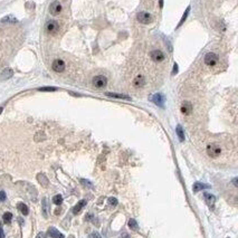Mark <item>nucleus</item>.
Instances as JSON below:
<instances>
[{"label":"nucleus","mask_w":238,"mask_h":238,"mask_svg":"<svg viewBox=\"0 0 238 238\" xmlns=\"http://www.w3.org/2000/svg\"><path fill=\"white\" fill-rule=\"evenodd\" d=\"M207 153L211 158H218L221 153V148L216 143H210L207 145Z\"/></svg>","instance_id":"1"},{"label":"nucleus","mask_w":238,"mask_h":238,"mask_svg":"<svg viewBox=\"0 0 238 238\" xmlns=\"http://www.w3.org/2000/svg\"><path fill=\"white\" fill-rule=\"evenodd\" d=\"M106 84H108V78L103 75H98L93 78V85L96 88H103L106 86Z\"/></svg>","instance_id":"2"},{"label":"nucleus","mask_w":238,"mask_h":238,"mask_svg":"<svg viewBox=\"0 0 238 238\" xmlns=\"http://www.w3.org/2000/svg\"><path fill=\"white\" fill-rule=\"evenodd\" d=\"M136 18H138V20L140 21L141 24H143V25H148V24H150L152 21L151 15L149 13H145V11L139 13L138 16H136Z\"/></svg>","instance_id":"3"},{"label":"nucleus","mask_w":238,"mask_h":238,"mask_svg":"<svg viewBox=\"0 0 238 238\" xmlns=\"http://www.w3.org/2000/svg\"><path fill=\"white\" fill-rule=\"evenodd\" d=\"M218 63V56L215 53H208L205 56V64L208 66H215Z\"/></svg>","instance_id":"4"},{"label":"nucleus","mask_w":238,"mask_h":238,"mask_svg":"<svg viewBox=\"0 0 238 238\" xmlns=\"http://www.w3.org/2000/svg\"><path fill=\"white\" fill-rule=\"evenodd\" d=\"M49 13L53 16H57L61 13V5L59 1H53L49 6Z\"/></svg>","instance_id":"5"},{"label":"nucleus","mask_w":238,"mask_h":238,"mask_svg":"<svg viewBox=\"0 0 238 238\" xmlns=\"http://www.w3.org/2000/svg\"><path fill=\"white\" fill-rule=\"evenodd\" d=\"M46 30L49 34H56L59 30V25L57 21L55 20H49L46 24Z\"/></svg>","instance_id":"6"},{"label":"nucleus","mask_w":238,"mask_h":238,"mask_svg":"<svg viewBox=\"0 0 238 238\" xmlns=\"http://www.w3.org/2000/svg\"><path fill=\"white\" fill-rule=\"evenodd\" d=\"M53 69H54L56 73H61L65 71V63L64 61H61V59H55L53 61V65H51Z\"/></svg>","instance_id":"7"},{"label":"nucleus","mask_w":238,"mask_h":238,"mask_svg":"<svg viewBox=\"0 0 238 238\" xmlns=\"http://www.w3.org/2000/svg\"><path fill=\"white\" fill-rule=\"evenodd\" d=\"M150 56H151L152 61H158V63H160V61H162L164 59V54L162 53L161 50H159V49L152 50L151 54H150Z\"/></svg>","instance_id":"8"},{"label":"nucleus","mask_w":238,"mask_h":238,"mask_svg":"<svg viewBox=\"0 0 238 238\" xmlns=\"http://www.w3.org/2000/svg\"><path fill=\"white\" fill-rule=\"evenodd\" d=\"M181 112L183 113L184 115H189L190 113L192 112V104L188 101L182 103L181 105Z\"/></svg>","instance_id":"9"},{"label":"nucleus","mask_w":238,"mask_h":238,"mask_svg":"<svg viewBox=\"0 0 238 238\" xmlns=\"http://www.w3.org/2000/svg\"><path fill=\"white\" fill-rule=\"evenodd\" d=\"M144 84H145V78H144L142 75H138V76L133 79V85H134V87H136V88L143 87Z\"/></svg>","instance_id":"10"},{"label":"nucleus","mask_w":238,"mask_h":238,"mask_svg":"<svg viewBox=\"0 0 238 238\" xmlns=\"http://www.w3.org/2000/svg\"><path fill=\"white\" fill-rule=\"evenodd\" d=\"M152 101H153V102L156 103V105H159V106H163V104H164V96L162 94H160V93H158V94H154L153 95Z\"/></svg>","instance_id":"11"},{"label":"nucleus","mask_w":238,"mask_h":238,"mask_svg":"<svg viewBox=\"0 0 238 238\" xmlns=\"http://www.w3.org/2000/svg\"><path fill=\"white\" fill-rule=\"evenodd\" d=\"M48 235L50 236L51 238H65L64 235H63L61 233H59L56 228H54V227H50L48 229Z\"/></svg>","instance_id":"12"},{"label":"nucleus","mask_w":238,"mask_h":238,"mask_svg":"<svg viewBox=\"0 0 238 238\" xmlns=\"http://www.w3.org/2000/svg\"><path fill=\"white\" fill-rule=\"evenodd\" d=\"M13 71L11 68H9V67H8V68L3 69V73H1V76H0V77H1V79H3V81H6V79L11 78V77H13Z\"/></svg>","instance_id":"13"},{"label":"nucleus","mask_w":238,"mask_h":238,"mask_svg":"<svg viewBox=\"0 0 238 238\" xmlns=\"http://www.w3.org/2000/svg\"><path fill=\"white\" fill-rule=\"evenodd\" d=\"M85 205H86V200H81V201H78L77 202V205L73 208V214H74V215H77V214L83 209V207H84Z\"/></svg>","instance_id":"14"},{"label":"nucleus","mask_w":238,"mask_h":238,"mask_svg":"<svg viewBox=\"0 0 238 238\" xmlns=\"http://www.w3.org/2000/svg\"><path fill=\"white\" fill-rule=\"evenodd\" d=\"M205 200L209 207H213V206L215 205L216 198H215V196L210 195V193H205Z\"/></svg>","instance_id":"15"},{"label":"nucleus","mask_w":238,"mask_h":238,"mask_svg":"<svg viewBox=\"0 0 238 238\" xmlns=\"http://www.w3.org/2000/svg\"><path fill=\"white\" fill-rule=\"evenodd\" d=\"M17 208H18L19 210H20V213L23 214V215H28V213H29V209H28V207L24 204V202H19L18 205H17Z\"/></svg>","instance_id":"16"},{"label":"nucleus","mask_w":238,"mask_h":238,"mask_svg":"<svg viewBox=\"0 0 238 238\" xmlns=\"http://www.w3.org/2000/svg\"><path fill=\"white\" fill-rule=\"evenodd\" d=\"M108 96L110 98H123V100H131L128 95H123V94H118V93H106Z\"/></svg>","instance_id":"17"},{"label":"nucleus","mask_w":238,"mask_h":238,"mask_svg":"<svg viewBox=\"0 0 238 238\" xmlns=\"http://www.w3.org/2000/svg\"><path fill=\"white\" fill-rule=\"evenodd\" d=\"M205 188H209L208 184H204V183H200V182H196L193 184V191H200V190L205 189Z\"/></svg>","instance_id":"18"},{"label":"nucleus","mask_w":238,"mask_h":238,"mask_svg":"<svg viewBox=\"0 0 238 238\" xmlns=\"http://www.w3.org/2000/svg\"><path fill=\"white\" fill-rule=\"evenodd\" d=\"M177 134H178V138L181 142L184 141V133H183V130H182L181 125H178L177 126Z\"/></svg>","instance_id":"19"},{"label":"nucleus","mask_w":238,"mask_h":238,"mask_svg":"<svg viewBox=\"0 0 238 238\" xmlns=\"http://www.w3.org/2000/svg\"><path fill=\"white\" fill-rule=\"evenodd\" d=\"M11 220H13V214L11 213L3 214V221H5V224H10Z\"/></svg>","instance_id":"20"},{"label":"nucleus","mask_w":238,"mask_h":238,"mask_svg":"<svg viewBox=\"0 0 238 238\" xmlns=\"http://www.w3.org/2000/svg\"><path fill=\"white\" fill-rule=\"evenodd\" d=\"M129 227H130L132 230H138L139 226H138V224H136L135 220H134V219H130V220H129Z\"/></svg>","instance_id":"21"},{"label":"nucleus","mask_w":238,"mask_h":238,"mask_svg":"<svg viewBox=\"0 0 238 238\" xmlns=\"http://www.w3.org/2000/svg\"><path fill=\"white\" fill-rule=\"evenodd\" d=\"M38 181L40 182L43 186H47L48 184V180H47V178L44 176V174H38Z\"/></svg>","instance_id":"22"},{"label":"nucleus","mask_w":238,"mask_h":238,"mask_svg":"<svg viewBox=\"0 0 238 238\" xmlns=\"http://www.w3.org/2000/svg\"><path fill=\"white\" fill-rule=\"evenodd\" d=\"M53 202L57 206L61 205V202H63V197H61V195H56L54 198H53Z\"/></svg>","instance_id":"23"},{"label":"nucleus","mask_w":238,"mask_h":238,"mask_svg":"<svg viewBox=\"0 0 238 238\" xmlns=\"http://www.w3.org/2000/svg\"><path fill=\"white\" fill-rule=\"evenodd\" d=\"M1 21H3V23H16L17 19H16L15 17H13V16H7V17L1 19Z\"/></svg>","instance_id":"24"},{"label":"nucleus","mask_w":238,"mask_h":238,"mask_svg":"<svg viewBox=\"0 0 238 238\" xmlns=\"http://www.w3.org/2000/svg\"><path fill=\"white\" fill-rule=\"evenodd\" d=\"M189 11H190V8L188 7L187 8V10H186V13H184V15L182 16V18H181V20H180V23H179V25H178V27H180V26L183 24V21L186 20V18H187V16H188V13H189Z\"/></svg>","instance_id":"25"},{"label":"nucleus","mask_w":238,"mask_h":238,"mask_svg":"<svg viewBox=\"0 0 238 238\" xmlns=\"http://www.w3.org/2000/svg\"><path fill=\"white\" fill-rule=\"evenodd\" d=\"M39 91L40 92H54L56 91V87H40Z\"/></svg>","instance_id":"26"},{"label":"nucleus","mask_w":238,"mask_h":238,"mask_svg":"<svg viewBox=\"0 0 238 238\" xmlns=\"http://www.w3.org/2000/svg\"><path fill=\"white\" fill-rule=\"evenodd\" d=\"M108 205L110 206H116L118 205V199L116 198H114V197H111V198H108Z\"/></svg>","instance_id":"27"},{"label":"nucleus","mask_w":238,"mask_h":238,"mask_svg":"<svg viewBox=\"0 0 238 238\" xmlns=\"http://www.w3.org/2000/svg\"><path fill=\"white\" fill-rule=\"evenodd\" d=\"M81 182H82V183L84 184V186H88V187H90V188H92V187H93V184L91 183L90 181H86V180H84V179H81Z\"/></svg>","instance_id":"28"},{"label":"nucleus","mask_w":238,"mask_h":238,"mask_svg":"<svg viewBox=\"0 0 238 238\" xmlns=\"http://www.w3.org/2000/svg\"><path fill=\"white\" fill-rule=\"evenodd\" d=\"M5 200H6V193H5V191L0 190V201H5Z\"/></svg>","instance_id":"29"},{"label":"nucleus","mask_w":238,"mask_h":238,"mask_svg":"<svg viewBox=\"0 0 238 238\" xmlns=\"http://www.w3.org/2000/svg\"><path fill=\"white\" fill-rule=\"evenodd\" d=\"M90 238H102L100 236V234H98V233H92L91 234V236H90Z\"/></svg>","instance_id":"30"},{"label":"nucleus","mask_w":238,"mask_h":238,"mask_svg":"<svg viewBox=\"0 0 238 238\" xmlns=\"http://www.w3.org/2000/svg\"><path fill=\"white\" fill-rule=\"evenodd\" d=\"M0 238H5V233H3V228L0 227Z\"/></svg>","instance_id":"31"},{"label":"nucleus","mask_w":238,"mask_h":238,"mask_svg":"<svg viewBox=\"0 0 238 238\" xmlns=\"http://www.w3.org/2000/svg\"><path fill=\"white\" fill-rule=\"evenodd\" d=\"M173 74H174V73H177L178 72V65L177 64H174V67H173Z\"/></svg>","instance_id":"32"},{"label":"nucleus","mask_w":238,"mask_h":238,"mask_svg":"<svg viewBox=\"0 0 238 238\" xmlns=\"http://www.w3.org/2000/svg\"><path fill=\"white\" fill-rule=\"evenodd\" d=\"M37 238H45V235H44V234H39Z\"/></svg>","instance_id":"33"},{"label":"nucleus","mask_w":238,"mask_h":238,"mask_svg":"<svg viewBox=\"0 0 238 238\" xmlns=\"http://www.w3.org/2000/svg\"><path fill=\"white\" fill-rule=\"evenodd\" d=\"M234 184H235V187H237V178L234 179Z\"/></svg>","instance_id":"34"},{"label":"nucleus","mask_w":238,"mask_h":238,"mask_svg":"<svg viewBox=\"0 0 238 238\" xmlns=\"http://www.w3.org/2000/svg\"><path fill=\"white\" fill-rule=\"evenodd\" d=\"M163 6V0H160V7H162Z\"/></svg>","instance_id":"35"},{"label":"nucleus","mask_w":238,"mask_h":238,"mask_svg":"<svg viewBox=\"0 0 238 238\" xmlns=\"http://www.w3.org/2000/svg\"><path fill=\"white\" fill-rule=\"evenodd\" d=\"M1 113H3V108H0V114H1Z\"/></svg>","instance_id":"36"}]
</instances>
